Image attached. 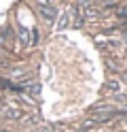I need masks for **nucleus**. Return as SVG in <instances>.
<instances>
[{"instance_id": "f257e3e1", "label": "nucleus", "mask_w": 127, "mask_h": 132, "mask_svg": "<svg viewBox=\"0 0 127 132\" xmlns=\"http://www.w3.org/2000/svg\"><path fill=\"white\" fill-rule=\"evenodd\" d=\"M36 2H38V15L47 23H53L57 19V9L53 6V2L51 0H36Z\"/></svg>"}, {"instance_id": "f03ea898", "label": "nucleus", "mask_w": 127, "mask_h": 132, "mask_svg": "<svg viewBox=\"0 0 127 132\" xmlns=\"http://www.w3.org/2000/svg\"><path fill=\"white\" fill-rule=\"evenodd\" d=\"M106 92L119 94V92H121V81H119V79H110L108 83H106Z\"/></svg>"}, {"instance_id": "7ed1b4c3", "label": "nucleus", "mask_w": 127, "mask_h": 132, "mask_svg": "<svg viewBox=\"0 0 127 132\" xmlns=\"http://www.w3.org/2000/svg\"><path fill=\"white\" fill-rule=\"evenodd\" d=\"M17 36H19V40H21L25 47H28V45H32V34H30V32L25 30V28H19V34H17Z\"/></svg>"}, {"instance_id": "20e7f679", "label": "nucleus", "mask_w": 127, "mask_h": 132, "mask_svg": "<svg viewBox=\"0 0 127 132\" xmlns=\"http://www.w3.org/2000/svg\"><path fill=\"white\" fill-rule=\"evenodd\" d=\"M68 21H70V11H68L66 15H62V19L57 21V30H64V28L68 26Z\"/></svg>"}, {"instance_id": "39448f33", "label": "nucleus", "mask_w": 127, "mask_h": 132, "mask_svg": "<svg viewBox=\"0 0 127 132\" xmlns=\"http://www.w3.org/2000/svg\"><path fill=\"white\" fill-rule=\"evenodd\" d=\"M116 17L127 21V6H116Z\"/></svg>"}, {"instance_id": "423d86ee", "label": "nucleus", "mask_w": 127, "mask_h": 132, "mask_svg": "<svg viewBox=\"0 0 127 132\" xmlns=\"http://www.w3.org/2000/svg\"><path fill=\"white\" fill-rule=\"evenodd\" d=\"M119 2V0H100V4L104 6V9H110V6H114Z\"/></svg>"}, {"instance_id": "0eeeda50", "label": "nucleus", "mask_w": 127, "mask_h": 132, "mask_svg": "<svg viewBox=\"0 0 127 132\" xmlns=\"http://www.w3.org/2000/svg\"><path fill=\"white\" fill-rule=\"evenodd\" d=\"M116 111H119V115H127V102L121 104V109H116Z\"/></svg>"}, {"instance_id": "6e6552de", "label": "nucleus", "mask_w": 127, "mask_h": 132, "mask_svg": "<svg viewBox=\"0 0 127 132\" xmlns=\"http://www.w3.org/2000/svg\"><path fill=\"white\" fill-rule=\"evenodd\" d=\"M0 132H13V130H0Z\"/></svg>"}]
</instances>
